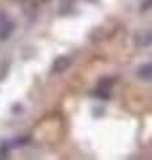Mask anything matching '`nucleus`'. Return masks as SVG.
Instances as JSON below:
<instances>
[{"instance_id":"nucleus-8","label":"nucleus","mask_w":152,"mask_h":160,"mask_svg":"<svg viewBox=\"0 0 152 160\" xmlns=\"http://www.w3.org/2000/svg\"><path fill=\"white\" fill-rule=\"evenodd\" d=\"M152 6V0H144L143 4H141V7H140V11L141 12H145L147 9H149Z\"/></svg>"},{"instance_id":"nucleus-5","label":"nucleus","mask_w":152,"mask_h":160,"mask_svg":"<svg viewBox=\"0 0 152 160\" xmlns=\"http://www.w3.org/2000/svg\"><path fill=\"white\" fill-rule=\"evenodd\" d=\"M138 76L141 80H144V82H151V79H152V66L149 63L143 64L141 67H139Z\"/></svg>"},{"instance_id":"nucleus-7","label":"nucleus","mask_w":152,"mask_h":160,"mask_svg":"<svg viewBox=\"0 0 152 160\" xmlns=\"http://www.w3.org/2000/svg\"><path fill=\"white\" fill-rule=\"evenodd\" d=\"M29 142V139L28 138H19V139H15L12 140V143H11V146H8V147H22V146H25Z\"/></svg>"},{"instance_id":"nucleus-3","label":"nucleus","mask_w":152,"mask_h":160,"mask_svg":"<svg viewBox=\"0 0 152 160\" xmlns=\"http://www.w3.org/2000/svg\"><path fill=\"white\" fill-rule=\"evenodd\" d=\"M72 64V59L68 56H60L53 62L52 64V72H63L68 69Z\"/></svg>"},{"instance_id":"nucleus-1","label":"nucleus","mask_w":152,"mask_h":160,"mask_svg":"<svg viewBox=\"0 0 152 160\" xmlns=\"http://www.w3.org/2000/svg\"><path fill=\"white\" fill-rule=\"evenodd\" d=\"M114 82L111 79H101L99 82V86L95 91V96L103 100H107L111 98V89H112Z\"/></svg>"},{"instance_id":"nucleus-4","label":"nucleus","mask_w":152,"mask_h":160,"mask_svg":"<svg viewBox=\"0 0 152 160\" xmlns=\"http://www.w3.org/2000/svg\"><path fill=\"white\" fill-rule=\"evenodd\" d=\"M135 40L139 47H149L152 43V33L149 29H143V31L138 32Z\"/></svg>"},{"instance_id":"nucleus-6","label":"nucleus","mask_w":152,"mask_h":160,"mask_svg":"<svg viewBox=\"0 0 152 160\" xmlns=\"http://www.w3.org/2000/svg\"><path fill=\"white\" fill-rule=\"evenodd\" d=\"M9 66L7 62H0V80H3L8 75Z\"/></svg>"},{"instance_id":"nucleus-2","label":"nucleus","mask_w":152,"mask_h":160,"mask_svg":"<svg viewBox=\"0 0 152 160\" xmlns=\"http://www.w3.org/2000/svg\"><path fill=\"white\" fill-rule=\"evenodd\" d=\"M13 31V23L7 15H0V40H6Z\"/></svg>"}]
</instances>
